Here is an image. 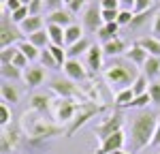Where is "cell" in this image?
Returning <instances> with one entry per match:
<instances>
[{
  "instance_id": "cell-33",
  "label": "cell",
  "mask_w": 160,
  "mask_h": 154,
  "mask_svg": "<svg viewBox=\"0 0 160 154\" xmlns=\"http://www.w3.org/2000/svg\"><path fill=\"white\" fill-rule=\"evenodd\" d=\"M49 51L53 54V58H56L58 66H64V64L68 62V54H66V49H64V47H58V45H49Z\"/></svg>"
},
{
  "instance_id": "cell-28",
  "label": "cell",
  "mask_w": 160,
  "mask_h": 154,
  "mask_svg": "<svg viewBox=\"0 0 160 154\" xmlns=\"http://www.w3.org/2000/svg\"><path fill=\"white\" fill-rule=\"evenodd\" d=\"M28 41H30L32 45H37L38 49H47L51 45V38H49V32H47V30H38L34 34H30Z\"/></svg>"
},
{
  "instance_id": "cell-13",
  "label": "cell",
  "mask_w": 160,
  "mask_h": 154,
  "mask_svg": "<svg viewBox=\"0 0 160 154\" xmlns=\"http://www.w3.org/2000/svg\"><path fill=\"white\" fill-rule=\"evenodd\" d=\"M102 56H105V51H102V47H98V45H92L90 51L86 54V64H88V69H90L92 73H98V71L105 69Z\"/></svg>"
},
{
  "instance_id": "cell-17",
  "label": "cell",
  "mask_w": 160,
  "mask_h": 154,
  "mask_svg": "<svg viewBox=\"0 0 160 154\" xmlns=\"http://www.w3.org/2000/svg\"><path fill=\"white\" fill-rule=\"evenodd\" d=\"M43 26H45V19L41 15H30L24 24H19V30L24 32L26 37H30V34H34L38 30H43Z\"/></svg>"
},
{
  "instance_id": "cell-26",
  "label": "cell",
  "mask_w": 160,
  "mask_h": 154,
  "mask_svg": "<svg viewBox=\"0 0 160 154\" xmlns=\"http://www.w3.org/2000/svg\"><path fill=\"white\" fill-rule=\"evenodd\" d=\"M118 32H120V24H118V22H111V24H105L98 30V38L102 43H107V41L118 38Z\"/></svg>"
},
{
  "instance_id": "cell-42",
  "label": "cell",
  "mask_w": 160,
  "mask_h": 154,
  "mask_svg": "<svg viewBox=\"0 0 160 154\" xmlns=\"http://www.w3.org/2000/svg\"><path fill=\"white\" fill-rule=\"evenodd\" d=\"M88 7V0H73L71 4H68V11L73 13V15H77V13H83Z\"/></svg>"
},
{
  "instance_id": "cell-27",
  "label": "cell",
  "mask_w": 160,
  "mask_h": 154,
  "mask_svg": "<svg viewBox=\"0 0 160 154\" xmlns=\"http://www.w3.org/2000/svg\"><path fill=\"white\" fill-rule=\"evenodd\" d=\"M137 43L148 51L149 56H158L160 58V41L156 37H143V38H139Z\"/></svg>"
},
{
  "instance_id": "cell-3",
  "label": "cell",
  "mask_w": 160,
  "mask_h": 154,
  "mask_svg": "<svg viewBox=\"0 0 160 154\" xmlns=\"http://www.w3.org/2000/svg\"><path fill=\"white\" fill-rule=\"evenodd\" d=\"M22 131L26 133V137H30L32 141H45V139H51V137H58L62 133H66V128L60 126L58 122L45 120L43 114L30 111V109L22 116Z\"/></svg>"
},
{
  "instance_id": "cell-18",
  "label": "cell",
  "mask_w": 160,
  "mask_h": 154,
  "mask_svg": "<svg viewBox=\"0 0 160 154\" xmlns=\"http://www.w3.org/2000/svg\"><path fill=\"white\" fill-rule=\"evenodd\" d=\"M102 51H105V56H111V58H118V56H122L128 51L126 47V43H124L122 38H113V41H107V43H102Z\"/></svg>"
},
{
  "instance_id": "cell-52",
  "label": "cell",
  "mask_w": 160,
  "mask_h": 154,
  "mask_svg": "<svg viewBox=\"0 0 160 154\" xmlns=\"http://www.w3.org/2000/svg\"><path fill=\"white\" fill-rule=\"evenodd\" d=\"M113 154H130V152H124V150H118V152H113Z\"/></svg>"
},
{
  "instance_id": "cell-15",
  "label": "cell",
  "mask_w": 160,
  "mask_h": 154,
  "mask_svg": "<svg viewBox=\"0 0 160 154\" xmlns=\"http://www.w3.org/2000/svg\"><path fill=\"white\" fill-rule=\"evenodd\" d=\"M51 103L53 101H51L47 94H32L30 96V103H28V109L45 116L47 111H51Z\"/></svg>"
},
{
  "instance_id": "cell-19",
  "label": "cell",
  "mask_w": 160,
  "mask_h": 154,
  "mask_svg": "<svg viewBox=\"0 0 160 154\" xmlns=\"http://www.w3.org/2000/svg\"><path fill=\"white\" fill-rule=\"evenodd\" d=\"M126 58H128V60H130L132 64H137V66H143V64L148 62L149 54H148L145 49H143V47H141L139 43H135V45H132L130 49L126 51Z\"/></svg>"
},
{
  "instance_id": "cell-38",
  "label": "cell",
  "mask_w": 160,
  "mask_h": 154,
  "mask_svg": "<svg viewBox=\"0 0 160 154\" xmlns=\"http://www.w3.org/2000/svg\"><path fill=\"white\" fill-rule=\"evenodd\" d=\"M148 103H152V96H149V92H145L141 96H135V101L130 103V109H143V107H148Z\"/></svg>"
},
{
  "instance_id": "cell-4",
  "label": "cell",
  "mask_w": 160,
  "mask_h": 154,
  "mask_svg": "<svg viewBox=\"0 0 160 154\" xmlns=\"http://www.w3.org/2000/svg\"><path fill=\"white\" fill-rule=\"evenodd\" d=\"M105 111V105L102 103H96V101H90V99H83V101L79 103V107H77V114H75L73 122L66 126V137H73L75 133L79 131V128H83L92 120V118H96Z\"/></svg>"
},
{
  "instance_id": "cell-34",
  "label": "cell",
  "mask_w": 160,
  "mask_h": 154,
  "mask_svg": "<svg viewBox=\"0 0 160 154\" xmlns=\"http://www.w3.org/2000/svg\"><path fill=\"white\" fill-rule=\"evenodd\" d=\"M148 90H149L148 77H145V75H139V77H137V81L132 84V92H135V96H141V94H145Z\"/></svg>"
},
{
  "instance_id": "cell-32",
  "label": "cell",
  "mask_w": 160,
  "mask_h": 154,
  "mask_svg": "<svg viewBox=\"0 0 160 154\" xmlns=\"http://www.w3.org/2000/svg\"><path fill=\"white\" fill-rule=\"evenodd\" d=\"M38 62H41V66H45V69H58V62H56L53 54L49 51V47H47V49H41Z\"/></svg>"
},
{
  "instance_id": "cell-14",
  "label": "cell",
  "mask_w": 160,
  "mask_h": 154,
  "mask_svg": "<svg viewBox=\"0 0 160 154\" xmlns=\"http://www.w3.org/2000/svg\"><path fill=\"white\" fill-rule=\"evenodd\" d=\"M24 81L30 86V88L41 86V84L45 81V66H41V64H37V66H28V69L24 71Z\"/></svg>"
},
{
  "instance_id": "cell-41",
  "label": "cell",
  "mask_w": 160,
  "mask_h": 154,
  "mask_svg": "<svg viewBox=\"0 0 160 154\" xmlns=\"http://www.w3.org/2000/svg\"><path fill=\"white\" fill-rule=\"evenodd\" d=\"M152 7H154V0H135L132 11L135 13H143V11H149Z\"/></svg>"
},
{
  "instance_id": "cell-43",
  "label": "cell",
  "mask_w": 160,
  "mask_h": 154,
  "mask_svg": "<svg viewBox=\"0 0 160 154\" xmlns=\"http://www.w3.org/2000/svg\"><path fill=\"white\" fill-rule=\"evenodd\" d=\"M17 49H19V47H17ZM28 62H30V60L26 58L24 54H22V51H17V56L13 58V62H11V64H15L17 69H28Z\"/></svg>"
},
{
  "instance_id": "cell-51",
  "label": "cell",
  "mask_w": 160,
  "mask_h": 154,
  "mask_svg": "<svg viewBox=\"0 0 160 154\" xmlns=\"http://www.w3.org/2000/svg\"><path fill=\"white\" fill-rule=\"evenodd\" d=\"M19 2H22L24 7H30V4H32V0H19Z\"/></svg>"
},
{
  "instance_id": "cell-40",
  "label": "cell",
  "mask_w": 160,
  "mask_h": 154,
  "mask_svg": "<svg viewBox=\"0 0 160 154\" xmlns=\"http://www.w3.org/2000/svg\"><path fill=\"white\" fill-rule=\"evenodd\" d=\"M148 92H149V96H152V103L154 105H160V84L158 81H152Z\"/></svg>"
},
{
  "instance_id": "cell-22",
  "label": "cell",
  "mask_w": 160,
  "mask_h": 154,
  "mask_svg": "<svg viewBox=\"0 0 160 154\" xmlns=\"http://www.w3.org/2000/svg\"><path fill=\"white\" fill-rule=\"evenodd\" d=\"M47 32H49L51 45H58V47H66V32L62 26L56 24H47Z\"/></svg>"
},
{
  "instance_id": "cell-50",
  "label": "cell",
  "mask_w": 160,
  "mask_h": 154,
  "mask_svg": "<svg viewBox=\"0 0 160 154\" xmlns=\"http://www.w3.org/2000/svg\"><path fill=\"white\" fill-rule=\"evenodd\" d=\"M120 2H122L126 9H130V11H132V7H135V0H120Z\"/></svg>"
},
{
  "instance_id": "cell-39",
  "label": "cell",
  "mask_w": 160,
  "mask_h": 154,
  "mask_svg": "<svg viewBox=\"0 0 160 154\" xmlns=\"http://www.w3.org/2000/svg\"><path fill=\"white\" fill-rule=\"evenodd\" d=\"M132 19H135V11H130V9H124V11H120V15H118V24L120 26H130Z\"/></svg>"
},
{
  "instance_id": "cell-31",
  "label": "cell",
  "mask_w": 160,
  "mask_h": 154,
  "mask_svg": "<svg viewBox=\"0 0 160 154\" xmlns=\"http://www.w3.org/2000/svg\"><path fill=\"white\" fill-rule=\"evenodd\" d=\"M156 9L152 7L149 11H143V13H135V19H132V24H130V28H143V26L148 24L149 17H156Z\"/></svg>"
},
{
  "instance_id": "cell-46",
  "label": "cell",
  "mask_w": 160,
  "mask_h": 154,
  "mask_svg": "<svg viewBox=\"0 0 160 154\" xmlns=\"http://www.w3.org/2000/svg\"><path fill=\"white\" fill-rule=\"evenodd\" d=\"M19 7H24V4H22L19 0H4V9H7V11H9V13L17 11Z\"/></svg>"
},
{
  "instance_id": "cell-5",
  "label": "cell",
  "mask_w": 160,
  "mask_h": 154,
  "mask_svg": "<svg viewBox=\"0 0 160 154\" xmlns=\"http://www.w3.org/2000/svg\"><path fill=\"white\" fill-rule=\"evenodd\" d=\"M24 32L19 30V26L11 19V13L2 7V13H0V47H11V45H17L19 41H24Z\"/></svg>"
},
{
  "instance_id": "cell-36",
  "label": "cell",
  "mask_w": 160,
  "mask_h": 154,
  "mask_svg": "<svg viewBox=\"0 0 160 154\" xmlns=\"http://www.w3.org/2000/svg\"><path fill=\"white\" fill-rule=\"evenodd\" d=\"M13 120V114H11V107L7 105V103H0V126L7 128L9 124H11Z\"/></svg>"
},
{
  "instance_id": "cell-6",
  "label": "cell",
  "mask_w": 160,
  "mask_h": 154,
  "mask_svg": "<svg viewBox=\"0 0 160 154\" xmlns=\"http://www.w3.org/2000/svg\"><path fill=\"white\" fill-rule=\"evenodd\" d=\"M77 107H79L77 99H60V96L53 99V103H51L53 122H58L60 126H68L77 114Z\"/></svg>"
},
{
  "instance_id": "cell-24",
  "label": "cell",
  "mask_w": 160,
  "mask_h": 154,
  "mask_svg": "<svg viewBox=\"0 0 160 154\" xmlns=\"http://www.w3.org/2000/svg\"><path fill=\"white\" fill-rule=\"evenodd\" d=\"M0 75L4 81H17V79H22L24 73H22V69H17L15 64H0Z\"/></svg>"
},
{
  "instance_id": "cell-9",
  "label": "cell",
  "mask_w": 160,
  "mask_h": 154,
  "mask_svg": "<svg viewBox=\"0 0 160 154\" xmlns=\"http://www.w3.org/2000/svg\"><path fill=\"white\" fill-rule=\"evenodd\" d=\"M81 26H83V30L86 32H98L100 28L105 26L102 22V9H100V4H88L86 11L81 13Z\"/></svg>"
},
{
  "instance_id": "cell-8",
  "label": "cell",
  "mask_w": 160,
  "mask_h": 154,
  "mask_svg": "<svg viewBox=\"0 0 160 154\" xmlns=\"http://www.w3.org/2000/svg\"><path fill=\"white\" fill-rule=\"evenodd\" d=\"M118 131H124V116L120 114V111H113V114H109L102 122H100L98 126L94 128V133H96V137H98V141L102 143V141L107 139V137H111L113 133H118Z\"/></svg>"
},
{
  "instance_id": "cell-1",
  "label": "cell",
  "mask_w": 160,
  "mask_h": 154,
  "mask_svg": "<svg viewBox=\"0 0 160 154\" xmlns=\"http://www.w3.org/2000/svg\"><path fill=\"white\" fill-rule=\"evenodd\" d=\"M158 118L154 111L149 109H143L141 114H137L130 122V133H128V143H130V154L141 152L143 148H148L152 143V137H154V131H156V124H158Z\"/></svg>"
},
{
  "instance_id": "cell-30",
  "label": "cell",
  "mask_w": 160,
  "mask_h": 154,
  "mask_svg": "<svg viewBox=\"0 0 160 154\" xmlns=\"http://www.w3.org/2000/svg\"><path fill=\"white\" fill-rule=\"evenodd\" d=\"M64 32H66V47H68V45L77 43L79 38H83V26L73 24V26H68V28H64Z\"/></svg>"
},
{
  "instance_id": "cell-7",
  "label": "cell",
  "mask_w": 160,
  "mask_h": 154,
  "mask_svg": "<svg viewBox=\"0 0 160 154\" xmlns=\"http://www.w3.org/2000/svg\"><path fill=\"white\" fill-rule=\"evenodd\" d=\"M49 90L60 96V99H83V90H79V86H75L73 79H62V77H56L49 81Z\"/></svg>"
},
{
  "instance_id": "cell-29",
  "label": "cell",
  "mask_w": 160,
  "mask_h": 154,
  "mask_svg": "<svg viewBox=\"0 0 160 154\" xmlns=\"http://www.w3.org/2000/svg\"><path fill=\"white\" fill-rule=\"evenodd\" d=\"M132 101H135V92H132V88H126V90H122V92L115 94V107H118V109L130 107Z\"/></svg>"
},
{
  "instance_id": "cell-21",
  "label": "cell",
  "mask_w": 160,
  "mask_h": 154,
  "mask_svg": "<svg viewBox=\"0 0 160 154\" xmlns=\"http://www.w3.org/2000/svg\"><path fill=\"white\" fill-rule=\"evenodd\" d=\"M0 96H2V103H7V105H9V103H17L19 101V92H17V88H15V86H13L11 81H4V79H2V86H0Z\"/></svg>"
},
{
  "instance_id": "cell-44",
  "label": "cell",
  "mask_w": 160,
  "mask_h": 154,
  "mask_svg": "<svg viewBox=\"0 0 160 154\" xmlns=\"http://www.w3.org/2000/svg\"><path fill=\"white\" fill-rule=\"evenodd\" d=\"M118 15H120V11H113V9H102V22H105V24L118 22Z\"/></svg>"
},
{
  "instance_id": "cell-25",
  "label": "cell",
  "mask_w": 160,
  "mask_h": 154,
  "mask_svg": "<svg viewBox=\"0 0 160 154\" xmlns=\"http://www.w3.org/2000/svg\"><path fill=\"white\" fill-rule=\"evenodd\" d=\"M17 47H19V51L24 54L26 58L30 60V62H34V60H38V56H41V49H38L37 45H32L28 38H24V41H19L17 43Z\"/></svg>"
},
{
  "instance_id": "cell-54",
  "label": "cell",
  "mask_w": 160,
  "mask_h": 154,
  "mask_svg": "<svg viewBox=\"0 0 160 154\" xmlns=\"http://www.w3.org/2000/svg\"><path fill=\"white\" fill-rule=\"evenodd\" d=\"M158 154H160V152H158Z\"/></svg>"
},
{
  "instance_id": "cell-23",
  "label": "cell",
  "mask_w": 160,
  "mask_h": 154,
  "mask_svg": "<svg viewBox=\"0 0 160 154\" xmlns=\"http://www.w3.org/2000/svg\"><path fill=\"white\" fill-rule=\"evenodd\" d=\"M143 69V75L148 77V79H156L160 75V58L158 56H149L148 62L141 66Z\"/></svg>"
},
{
  "instance_id": "cell-35",
  "label": "cell",
  "mask_w": 160,
  "mask_h": 154,
  "mask_svg": "<svg viewBox=\"0 0 160 154\" xmlns=\"http://www.w3.org/2000/svg\"><path fill=\"white\" fill-rule=\"evenodd\" d=\"M17 45H11V47H2L0 49V64H9L13 62V58L17 56Z\"/></svg>"
},
{
  "instance_id": "cell-53",
  "label": "cell",
  "mask_w": 160,
  "mask_h": 154,
  "mask_svg": "<svg viewBox=\"0 0 160 154\" xmlns=\"http://www.w3.org/2000/svg\"><path fill=\"white\" fill-rule=\"evenodd\" d=\"M71 2H73V0H64V4H66V7H68V4H71Z\"/></svg>"
},
{
  "instance_id": "cell-45",
  "label": "cell",
  "mask_w": 160,
  "mask_h": 154,
  "mask_svg": "<svg viewBox=\"0 0 160 154\" xmlns=\"http://www.w3.org/2000/svg\"><path fill=\"white\" fill-rule=\"evenodd\" d=\"M120 0H100V9H113V11H120Z\"/></svg>"
},
{
  "instance_id": "cell-49",
  "label": "cell",
  "mask_w": 160,
  "mask_h": 154,
  "mask_svg": "<svg viewBox=\"0 0 160 154\" xmlns=\"http://www.w3.org/2000/svg\"><path fill=\"white\" fill-rule=\"evenodd\" d=\"M152 30H154V34H160V9L156 13V17H154V26H152Z\"/></svg>"
},
{
  "instance_id": "cell-10",
  "label": "cell",
  "mask_w": 160,
  "mask_h": 154,
  "mask_svg": "<svg viewBox=\"0 0 160 154\" xmlns=\"http://www.w3.org/2000/svg\"><path fill=\"white\" fill-rule=\"evenodd\" d=\"M126 141H128V137L124 135V131H118V133H113L111 137H107L96 148V154H113V152H118V150H124Z\"/></svg>"
},
{
  "instance_id": "cell-47",
  "label": "cell",
  "mask_w": 160,
  "mask_h": 154,
  "mask_svg": "<svg viewBox=\"0 0 160 154\" xmlns=\"http://www.w3.org/2000/svg\"><path fill=\"white\" fill-rule=\"evenodd\" d=\"M62 2H64V0H45V7H47V9H49V13H51V11L62 9Z\"/></svg>"
},
{
  "instance_id": "cell-12",
  "label": "cell",
  "mask_w": 160,
  "mask_h": 154,
  "mask_svg": "<svg viewBox=\"0 0 160 154\" xmlns=\"http://www.w3.org/2000/svg\"><path fill=\"white\" fill-rule=\"evenodd\" d=\"M19 141V131L17 128H2L0 133V152L2 154H11V150L17 146Z\"/></svg>"
},
{
  "instance_id": "cell-11",
  "label": "cell",
  "mask_w": 160,
  "mask_h": 154,
  "mask_svg": "<svg viewBox=\"0 0 160 154\" xmlns=\"http://www.w3.org/2000/svg\"><path fill=\"white\" fill-rule=\"evenodd\" d=\"M62 69H64V75L68 79H73L75 84H81V81L88 79V71L83 69V64L79 62L77 58H68V62L64 64Z\"/></svg>"
},
{
  "instance_id": "cell-48",
  "label": "cell",
  "mask_w": 160,
  "mask_h": 154,
  "mask_svg": "<svg viewBox=\"0 0 160 154\" xmlns=\"http://www.w3.org/2000/svg\"><path fill=\"white\" fill-rule=\"evenodd\" d=\"M154 148H160V118H158V124H156V131H154V137H152V143Z\"/></svg>"
},
{
  "instance_id": "cell-2",
  "label": "cell",
  "mask_w": 160,
  "mask_h": 154,
  "mask_svg": "<svg viewBox=\"0 0 160 154\" xmlns=\"http://www.w3.org/2000/svg\"><path fill=\"white\" fill-rule=\"evenodd\" d=\"M102 75H105V81L109 84L111 90L122 92L126 88H132V84L139 77V71H137V64H132L128 58H113L105 69H102Z\"/></svg>"
},
{
  "instance_id": "cell-37",
  "label": "cell",
  "mask_w": 160,
  "mask_h": 154,
  "mask_svg": "<svg viewBox=\"0 0 160 154\" xmlns=\"http://www.w3.org/2000/svg\"><path fill=\"white\" fill-rule=\"evenodd\" d=\"M28 17H30V7H19L17 11H13V13H11V19H13V22H15L17 26L24 24Z\"/></svg>"
},
{
  "instance_id": "cell-16",
  "label": "cell",
  "mask_w": 160,
  "mask_h": 154,
  "mask_svg": "<svg viewBox=\"0 0 160 154\" xmlns=\"http://www.w3.org/2000/svg\"><path fill=\"white\" fill-rule=\"evenodd\" d=\"M47 24H56V26H62V28H68V26H73V13L64 11V9H58V11H51L47 15Z\"/></svg>"
},
{
  "instance_id": "cell-20",
  "label": "cell",
  "mask_w": 160,
  "mask_h": 154,
  "mask_svg": "<svg viewBox=\"0 0 160 154\" xmlns=\"http://www.w3.org/2000/svg\"><path fill=\"white\" fill-rule=\"evenodd\" d=\"M90 47H92V41H90L88 37H83V38H79L77 43L68 45V47H66V54H68V58H79V56L88 54Z\"/></svg>"
}]
</instances>
